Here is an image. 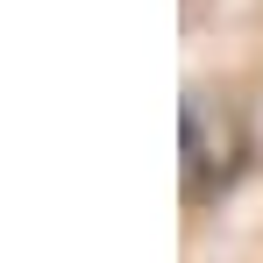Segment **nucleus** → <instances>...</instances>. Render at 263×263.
Segmentation results:
<instances>
[{"label": "nucleus", "mask_w": 263, "mask_h": 263, "mask_svg": "<svg viewBox=\"0 0 263 263\" xmlns=\"http://www.w3.org/2000/svg\"><path fill=\"white\" fill-rule=\"evenodd\" d=\"M242 157H249V135L235 107L214 92H185V199L206 206L214 192H228L242 178Z\"/></svg>", "instance_id": "obj_1"}]
</instances>
